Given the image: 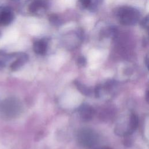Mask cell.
<instances>
[{
  "instance_id": "obj_1",
  "label": "cell",
  "mask_w": 149,
  "mask_h": 149,
  "mask_svg": "<svg viewBox=\"0 0 149 149\" xmlns=\"http://www.w3.org/2000/svg\"><path fill=\"white\" fill-rule=\"evenodd\" d=\"M21 102L14 97H9L4 100L0 105L1 113L6 118H13L17 116L22 112Z\"/></svg>"
},
{
  "instance_id": "obj_2",
  "label": "cell",
  "mask_w": 149,
  "mask_h": 149,
  "mask_svg": "<svg viewBox=\"0 0 149 149\" xmlns=\"http://www.w3.org/2000/svg\"><path fill=\"white\" fill-rule=\"evenodd\" d=\"M77 140L81 147L84 148H90L97 143L98 136L94 130L83 127L78 131Z\"/></svg>"
},
{
  "instance_id": "obj_8",
  "label": "cell",
  "mask_w": 149,
  "mask_h": 149,
  "mask_svg": "<svg viewBox=\"0 0 149 149\" xmlns=\"http://www.w3.org/2000/svg\"><path fill=\"white\" fill-rule=\"evenodd\" d=\"M34 50L38 54H44L47 50V45L43 41H37L34 44Z\"/></svg>"
},
{
  "instance_id": "obj_4",
  "label": "cell",
  "mask_w": 149,
  "mask_h": 149,
  "mask_svg": "<svg viewBox=\"0 0 149 149\" xmlns=\"http://www.w3.org/2000/svg\"><path fill=\"white\" fill-rule=\"evenodd\" d=\"M13 19V14L11 10L6 8L0 12V25L6 26L10 24Z\"/></svg>"
},
{
  "instance_id": "obj_11",
  "label": "cell",
  "mask_w": 149,
  "mask_h": 149,
  "mask_svg": "<svg viewBox=\"0 0 149 149\" xmlns=\"http://www.w3.org/2000/svg\"><path fill=\"white\" fill-rule=\"evenodd\" d=\"M146 100H147V101H148V91H147V94H146Z\"/></svg>"
},
{
  "instance_id": "obj_3",
  "label": "cell",
  "mask_w": 149,
  "mask_h": 149,
  "mask_svg": "<svg viewBox=\"0 0 149 149\" xmlns=\"http://www.w3.org/2000/svg\"><path fill=\"white\" fill-rule=\"evenodd\" d=\"M80 118L84 122H87L92 119L95 113L94 108L87 104H83L78 109Z\"/></svg>"
},
{
  "instance_id": "obj_5",
  "label": "cell",
  "mask_w": 149,
  "mask_h": 149,
  "mask_svg": "<svg viewBox=\"0 0 149 149\" xmlns=\"http://www.w3.org/2000/svg\"><path fill=\"white\" fill-rule=\"evenodd\" d=\"M129 129L130 132L132 134L139 126V118L134 113H131L129 115Z\"/></svg>"
},
{
  "instance_id": "obj_9",
  "label": "cell",
  "mask_w": 149,
  "mask_h": 149,
  "mask_svg": "<svg viewBox=\"0 0 149 149\" xmlns=\"http://www.w3.org/2000/svg\"><path fill=\"white\" fill-rule=\"evenodd\" d=\"M86 59L84 58L83 57H81V58H80L79 59V61H78V63L80 66H84V65L86 64Z\"/></svg>"
},
{
  "instance_id": "obj_12",
  "label": "cell",
  "mask_w": 149,
  "mask_h": 149,
  "mask_svg": "<svg viewBox=\"0 0 149 149\" xmlns=\"http://www.w3.org/2000/svg\"><path fill=\"white\" fill-rule=\"evenodd\" d=\"M98 149H112V148H109V147H103V148H98Z\"/></svg>"
},
{
  "instance_id": "obj_7",
  "label": "cell",
  "mask_w": 149,
  "mask_h": 149,
  "mask_svg": "<svg viewBox=\"0 0 149 149\" xmlns=\"http://www.w3.org/2000/svg\"><path fill=\"white\" fill-rule=\"evenodd\" d=\"M74 83L78 90L83 95H85L86 96H90L92 94L93 90L91 89V88L87 87L79 81H75Z\"/></svg>"
},
{
  "instance_id": "obj_10",
  "label": "cell",
  "mask_w": 149,
  "mask_h": 149,
  "mask_svg": "<svg viewBox=\"0 0 149 149\" xmlns=\"http://www.w3.org/2000/svg\"><path fill=\"white\" fill-rule=\"evenodd\" d=\"M82 4L84 6H87L88 5L89 3H90V0H80Z\"/></svg>"
},
{
  "instance_id": "obj_6",
  "label": "cell",
  "mask_w": 149,
  "mask_h": 149,
  "mask_svg": "<svg viewBox=\"0 0 149 149\" xmlns=\"http://www.w3.org/2000/svg\"><path fill=\"white\" fill-rule=\"evenodd\" d=\"M27 60V56L26 55H22L20 56L15 62H13L10 66L11 69L13 70H16L22 66Z\"/></svg>"
}]
</instances>
